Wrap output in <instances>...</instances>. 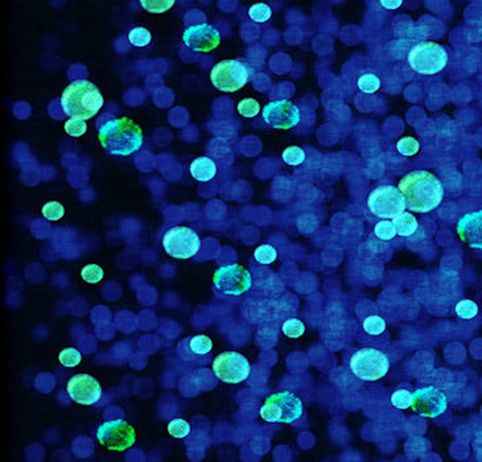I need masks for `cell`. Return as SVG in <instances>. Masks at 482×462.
I'll use <instances>...</instances> for the list:
<instances>
[{
	"label": "cell",
	"instance_id": "9a60e30c",
	"mask_svg": "<svg viewBox=\"0 0 482 462\" xmlns=\"http://www.w3.org/2000/svg\"><path fill=\"white\" fill-rule=\"evenodd\" d=\"M182 43L192 52L208 53L221 43V33L210 24H200L187 28L182 34Z\"/></svg>",
	"mask_w": 482,
	"mask_h": 462
},
{
	"label": "cell",
	"instance_id": "f1b7e54d",
	"mask_svg": "<svg viewBox=\"0 0 482 462\" xmlns=\"http://www.w3.org/2000/svg\"><path fill=\"white\" fill-rule=\"evenodd\" d=\"M374 234L382 240H394L398 235L397 227L392 221H381L377 223L374 227Z\"/></svg>",
	"mask_w": 482,
	"mask_h": 462
},
{
	"label": "cell",
	"instance_id": "cb8c5ba5",
	"mask_svg": "<svg viewBox=\"0 0 482 462\" xmlns=\"http://www.w3.org/2000/svg\"><path fill=\"white\" fill-rule=\"evenodd\" d=\"M456 316L461 319H473L479 315V305L473 300L464 299L456 305Z\"/></svg>",
	"mask_w": 482,
	"mask_h": 462
},
{
	"label": "cell",
	"instance_id": "484cf974",
	"mask_svg": "<svg viewBox=\"0 0 482 462\" xmlns=\"http://www.w3.org/2000/svg\"><path fill=\"white\" fill-rule=\"evenodd\" d=\"M168 433L175 439H185L191 433V426L184 419H174L168 424Z\"/></svg>",
	"mask_w": 482,
	"mask_h": 462
},
{
	"label": "cell",
	"instance_id": "9c48e42d",
	"mask_svg": "<svg viewBox=\"0 0 482 462\" xmlns=\"http://www.w3.org/2000/svg\"><path fill=\"white\" fill-rule=\"evenodd\" d=\"M370 211L382 220H395L407 209L402 191L392 185H381L369 194Z\"/></svg>",
	"mask_w": 482,
	"mask_h": 462
},
{
	"label": "cell",
	"instance_id": "74e56055",
	"mask_svg": "<svg viewBox=\"0 0 482 462\" xmlns=\"http://www.w3.org/2000/svg\"><path fill=\"white\" fill-rule=\"evenodd\" d=\"M87 129V125L85 123V120H80V119H69L66 123H65V131L69 136H73V138H80L82 136Z\"/></svg>",
	"mask_w": 482,
	"mask_h": 462
},
{
	"label": "cell",
	"instance_id": "83f0119b",
	"mask_svg": "<svg viewBox=\"0 0 482 462\" xmlns=\"http://www.w3.org/2000/svg\"><path fill=\"white\" fill-rule=\"evenodd\" d=\"M397 149L403 156H415L420 151V143L412 136H404L397 143Z\"/></svg>",
	"mask_w": 482,
	"mask_h": 462
},
{
	"label": "cell",
	"instance_id": "d590c367",
	"mask_svg": "<svg viewBox=\"0 0 482 462\" xmlns=\"http://www.w3.org/2000/svg\"><path fill=\"white\" fill-rule=\"evenodd\" d=\"M364 330L370 335H379L385 332L386 321L379 316H370L362 324Z\"/></svg>",
	"mask_w": 482,
	"mask_h": 462
},
{
	"label": "cell",
	"instance_id": "44dd1931",
	"mask_svg": "<svg viewBox=\"0 0 482 462\" xmlns=\"http://www.w3.org/2000/svg\"><path fill=\"white\" fill-rule=\"evenodd\" d=\"M357 86L365 94H374L381 87V80L374 73H365L357 81Z\"/></svg>",
	"mask_w": 482,
	"mask_h": 462
},
{
	"label": "cell",
	"instance_id": "2e32d148",
	"mask_svg": "<svg viewBox=\"0 0 482 462\" xmlns=\"http://www.w3.org/2000/svg\"><path fill=\"white\" fill-rule=\"evenodd\" d=\"M66 391L73 401L82 406H94L102 398V387L96 378L87 374H77L70 378Z\"/></svg>",
	"mask_w": 482,
	"mask_h": 462
},
{
	"label": "cell",
	"instance_id": "7c38bea8",
	"mask_svg": "<svg viewBox=\"0 0 482 462\" xmlns=\"http://www.w3.org/2000/svg\"><path fill=\"white\" fill-rule=\"evenodd\" d=\"M96 439L101 445L109 450L123 452L135 444L136 433L127 421L118 419L101 424L96 430Z\"/></svg>",
	"mask_w": 482,
	"mask_h": 462
},
{
	"label": "cell",
	"instance_id": "d4e9b609",
	"mask_svg": "<svg viewBox=\"0 0 482 462\" xmlns=\"http://www.w3.org/2000/svg\"><path fill=\"white\" fill-rule=\"evenodd\" d=\"M283 161L289 165H292V167H297L300 164L304 162L306 160V152L303 148L297 147V145H291L289 148H286L283 151Z\"/></svg>",
	"mask_w": 482,
	"mask_h": 462
},
{
	"label": "cell",
	"instance_id": "d6986e66",
	"mask_svg": "<svg viewBox=\"0 0 482 462\" xmlns=\"http://www.w3.org/2000/svg\"><path fill=\"white\" fill-rule=\"evenodd\" d=\"M191 176L198 182H209L217 175V164L208 156H200L191 164Z\"/></svg>",
	"mask_w": 482,
	"mask_h": 462
},
{
	"label": "cell",
	"instance_id": "e575fe53",
	"mask_svg": "<svg viewBox=\"0 0 482 462\" xmlns=\"http://www.w3.org/2000/svg\"><path fill=\"white\" fill-rule=\"evenodd\" d=\"M41 213L48 221H60L65 216V207L57 201H49L41 209Z\"/></svg>",
	"mask_w": 482,
	"mask_h": 462
},
{
	"label": "cell",
	"instance_id": "836d02e7",
	"mask_svg": "<svg viewBox=\"0 0 482 462\" xmlns=\"http://www.w3.org/2000/svg\"><path fill=\"white\" fill-rule=\"evenodd\" d=\"M103 276H105V272L98 264H87L81 271V277L89 284L99 283L103 279Z\"/></svg>",
	"mask_w": 482,
	"mask_h": 462
},
{
	"label": "cell",
	"instance_id": "f35d334b",
	"mask_svg": "<svg viewBox=\"0 0 482 462\" xmlns=\"http://www.w3.org/2000/svg\"><path fill=\"white\" fill-rule=\"evenodd\" d=\"M381 4L387 10H397L402 6L403 1L402 0H382Z\"/></svg>",
	"mask_w": 482,
	"mask_h": 462
},
{
	"label": "cell",
	"instance_id": "3957f363",
	"mask_svg": "<svg viewBox=\"0 0 482 462\" xmlns=\"http://www.w3.org/2000/svg\"><path fill=\"white\" fill-rule=\"evenodd\" d=\"M103 106V96L90 81L78 80L65 87L61 96V107L70 119L89 120L94 118Z\"/></svg>",
	"mask_w": 482,
	"mask_h": 462
},
{
	"label": "cell",
	"instance_id": "ba28073f",
	"mask_svg": "<svg viewBox=\"0 0 482 462\" xmlns=\"http://www.w3.org/2000/svg\"><path fill=\"white\" fill-rule=\"evenodd\" d=\"M163 249L175 259L187 260L196 255L201 249V240L191 227L175 226L165 231L163 237Z\"/></svg>",
	"mask_w": 482,
	"mask_h": 462
},
{
	"label": "cell",
	"instance_id": "d6a6232c",
	"mask_svg": "<svg viewBox=\"0 0 482 462\" xmlns=\"http://www.w3.org/2000/svg\"><path fill=\"white\" fill-rule=\"evenodd\" d=\"M237 109L243 118H255L260 112V105L254 98H244L238 103Z\"/></svg>",
	"mask_w": 482,
	"mask_h": 462
},
{
	"label": "cell",
	"instance_id": "277c9868",
	"mask_svg": "<svg viewBox=\"0 0 482 462\" xmlns=\"http://www.w3.org/2000/svg\"><path fill=\"white\" fill-rule=\"evenodd\" d=\"M304 414L303 401L289 391L276 392L266 399L260 408V417L273 424H292Z\"/></svg>",
	"mask_w": 482,
	"mask_h": 462
},
{
	"label": "cell",
	"instance_id": "7a4b0ae2",
	"mask_svg": "<svg viewBox=\"0 0 482 462\" xmlns=\"http://www.w3.org/2000/svg\"><path fill=\"white\" fill-rule=\"evenodd\" d=\"M98 139L102 148L113 156L126 158L136 154L145 142L143 131L129 118H116L99 128Z\"/></svg>",
	"mask_w": 482,
	"mask_h": 462
},
{
	"label": "cell",
	"instance_id": "8fae6325",
	"mask_svg": "<svg viewBox=\"0 0 482 462\" xmlns=\"http://www.w3.org/2000/svg\"><path fill=\"white\" fill-rule=\"evenodd\" d=\"M251 367L249 359L237 351L221 353L213 362V372L221 382L238 384L250 375Z\"/></svg>",
	"mask_w": 482,
	"mask_h": 462
},
{
	"label": "cell",
	"instance_id": "52a82bcc",
	"mask_svg": "<svg viewBox=\"0 0 482 462\" xmlns=\"http://www.w3.org/2000/svg\"><path fill=\"white\" fill-rule=\"evenodd\" d=\"M350 368L357 378L365 382H375L385 377L390 370L387 355L377 349H361L350 358Z\"/></svg>",
	"mask_w": 482,
	"mask_h": 462
},
{
	"label": "cell",
	"instance_id": "6da1fadb",
	"mask_svg": "<svg viewBox=\"0 0 482 462\" xmlns=\"http://www.w3.org/2000/svg\"><path fill=\"white\" fill-rule=\"evenodd\" d=\"M406 207L415 213H428L439 207L444 198L441 181L427 171H414L399 181Z\"/></svg>",
	"mask_w": 482,
	"mask_h": 462
},
{
	"label": "cell",
	"instance_id": "1f68e13d",
	"mask_svg": "<svg viewBox=\"0 0 482 462\" xmlns=\"http://www.w3.org/2000/svg\"><path fill=\"white\" fill-rule=\"evenodd\" d=\"M254 258L260 264H271L277 258V251L271 244H262L255 250Z\"/></svg>",
	"mask_w": 482,
	"mask_h": 462
},
{
	"label": "cell",
	"instance_id": "4fadbf2b",
	"mask_svg": "<svg viewBox=\"0 0 482 462\" xmlns=\"http://www.w3.org/2000/svg\"><path fill=\"white\" fill-rule=\"evenodd\" d=\"M262 118L269 127L291 129L300 123L302 112L291 101L280 99L266 105L262 112Z\"/></svg>",
	"mask_w": 482,
	"mask_h": 462
},
{
	"label": "cell",
	"instance_id": "5b68a950",
	"mask_svg": "<svg viewBox=\"0 0 482 462\" xmlns=\"http://www.w3.org/2000/svg\"><path fill=\"white\" fill-rule=\"evenodd\" d=\"M448 52L434 41H421L408 53V64L421 76H434L448 64Z\"/></svg>",
	"mask_w": 482,
	"mask_h": 462
},
{
	"label": "cell",
	"instance_id": "603a6c76",
	"mask_svg": "<svg viewBox=\"0 0 482 462\" xmlns=\"http://www.w3.org/2000/svg\"><path fill=\"white\" fill-rule=\"evenodd\" d=\"M249 17L254 23H266L273 17V10L266 3H257L250 7Z\"/></svg>",
	"mask_w": 482,
	"mask_h": 462
},
{
	"label": "cell",
	"instance_id": "30bf717a",
	"mask_svg": "<svg viewBox=\"0 0 482 462\" xmlns=\"http://www.w3.org/2000/svg\"><path fill=\"white\" fill-rule=\"evenodd\" d=\"M213 284L221 295L240 296L251 288L253 277L251 273L240 264H229L216 271Z\"/></svg>",
	"mask_w": 482,
	"mask_h": 462
},
{
	"label": "cell",
	"instance_id": "8992f818",
	"mask_svg": "<svg viewBox=\"0 0 482 462\" xmlns=\"http://www.w3.org/2000/svg\"><path fill=\"white\" fill-rule=\"evenodd\" d=\"M251 67L241 60H224L210 72V81L216 89L224 93H235L251 80Z\"/></svg>",
	"mask_w": 482,
	"mask_h": 462
},
{
	"label": "cell",
	"instance_id": "ac0fdd59",
	"mask_svg": "<svg viewBox=\"0 0 482 462\" xmlns=\"http://www.w3.org/2000/svg\"><path fill=\"white\" fill-rule=\"evenodd\" d=\"M213 349V341L208 335H191L182 339L178 345L177 353L185 361L198 359L208 355Z\"/></svg>",
	"mask_w": 482,
	"mask_h": 462
},
{
	"label": "cell",
	"instance_id": "ffe728a7",
	"mask_svg": "<svg viewBox=\"0 0 482 462\" xmlns=\"http://www.w3.org/2000/svg\"><path fill=\"white\" fill-rule=\"evenodd\" d=\"M392 222L397 227L398 235L404 237V238L414 235L419 227L418 220L410 211H403L401 216H398L395 220H392Z\"/></svg>",
	"mask_w": 482,
	"mask_h": 462
},
{
	"label": "cell",
	"instance_id": "4dcf8cb0",
	"mask_svg": "<svg viewBox=\"0 0 482 462\" xmlns=\"http://www.w3.org/2000/svg\"><path fill=\"white\" fill-rule=\"evenodd\" d=\"M282 330L289 338H299L306 333V325L297 319H289L283 324Z\"/></svg>",
	"mask_w": 482,
	"mask_h": 462
},
{
	"label": "cell",
	"instance_id": "7402d4cb",
	"mask_svg": "<svg viewBox=\"0 0 482 462\" xmlns=\"http://www.w3.org/2000/svg\"><path fill=\"white\" fill-rule=\"evenodd\" d=\"M152 36L145 27H135L129 32V41L131 45L136 48H145L151 44Z\"/></svg>",
	"mask_w": 482,
	"mask_h": 462
},
{
	"label": "cell",
	"instance_id": "e0dca14e",
	"mask_svg": "<svg viewBox=\"0 0 482 462\" xmlns=\"http://www.w3.org/2000/svg\"><path fill=\"white\" fill-rule=\"evenodd\" d=\"M457 234L469 247L482 250V210L465 214L457 223Z\"/></svg>",
	"mask_w": 482,
	"mask_h": 462
},
{
	"label": "cell",
	"instance_id": "4316f807",
	"mask_svg": "<svg viewBox=\"0 0 482 462\" xmlns=\"http://www.w3.org/2000/svg\"><path fill=\"white\" fill-rule=\"evenodd\" d=\"M142 7L151 14H163L171 10L175 4L174 0H142Z\"/></svg>",
	"mask_w": 482,
	"mask_h": 462
},
{
	"label": "cell",
	"instance_id": "f546056e",
	"mask_svg": "<svg viewBox=\"0 0 482 462\" xmlns=\"http://www.w3.org/2000/svg\"><path fill=\"white\" fill-rule=\"evenodd\" d=\"M414 394L408 390H398L391 395V404L398 410H407L412 406Z\"/></svg>",
	"mask_w": 482,
	"mask_h": 462
},
{
	"label": "cell",
	"instance_id": "5bb4252c",
	"mask_svg": "<svg viewBox=\"0 0 482 462\" xmlns=\"http://www.w3.org/2000/svg\"><path fill=\"white\" fill-rule=\"evenodd\" d=\"M448 399L434 386L419 388L414 394L412 411L423 417H437L447 411Z\"/></svg>",
	"mask_w": 482,
	"mask_h": 462
},
{
	"label": "cell",
	"instance_id": "8d00e7d4",
	"mask_svg": "<svg viewBox=\"0 0 482 462\" xmlns=\"http://www.w3.org/2000/svg\"><path fill=\"white\" fill-rule=\"evenodd\" d=\"M59 359H60V364L63 366L76 367L80 365L82 355H81L80 351L74 348H66L60 353Z\"/></svg>",
	"mask_w": 482,
	"mask_h": 462
}]
</instances>
